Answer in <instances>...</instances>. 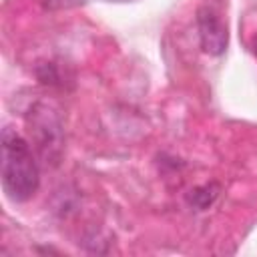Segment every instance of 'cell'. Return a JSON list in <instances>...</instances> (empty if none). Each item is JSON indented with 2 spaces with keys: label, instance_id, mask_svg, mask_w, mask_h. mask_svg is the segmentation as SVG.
<instances>
[{
  "label": "cell",
  "instance_id": "3",
  "mask_svg": "<svg viewBox=\"0 0 257 257\" xmlns=\"http://www.w3.org/2000/svg\"><path fill=\"white\" fill-rule=\"evenodd\" d=\"M197 26H199V40H201L203 52L211 56H221L229 40L227 26L221 20V16L213 8L203 6L197 12Z\"/></svg>",
  "mask_w": 257,
  "mask_h": 257
},
{
  "label": "cell",
  "instance_id": "1",
  "mask_svg": "<svg viewBox=\"0 0 257 257\" xmlns=\"http://www.w3.org/2000/svg\"><path fill=\"white\" fill-rule=\"evenodd\" d=\"M40 173L32 149L12 126L2 128V187L10 201L22 203L34 197Z\"/></svg>",
  "mask_w": 257,
  "mask_h": 257
},
{
  "label": "cell",
  "instance_id": "2",
  "mask_svg": "<svg viewBox=\"0 0 257 257\" xmlns=\"http://www.w3.org/2000/svg\"><path fill=\"white\" fill-rule=\"evenodd\" d=\"M28 126L40 159L46 165H58L64 147L62 120L58 112L44 102H36L28 112Z\"/></svg>",
  "mask_w": 257,
  "mask_h": 257
},
{
  "label": "cell",
  "instance_id": "6",
  "mask_svg": "<svg viewBox=\"0 0 257 257\" xmlns=\"http://www.w3.org/2000/svg\"><path fill=\"white\" fill-rule=\"evenodd\" d=\"M253 50H255V54H257V38H255V42H253Z\"/></svg>",
  "mask_w": 257,
  "mask_h": 257
},
{
  "label": "cell",
  "instance_id": "5",
  "mask_svg": "<svg viewBox=\"0 0 257 257\" xmlns=\"http://www.w3.org/2000/svg\"><path fill=\"white\" fill-rule=\"evenodd\" d=\"M106 2H137V0H106Z\"/></svg>",
  "mask_w": 257,
  "mask_h": 257
},
{
  "label": "cell",
  "instance_id": "4",
  "mask_svg": "<svg viewBox=\"0 0 257 257\" xmlns=\"http://www.w3.org/2000/svg\"><path fill=\"white\" fill-rule=\"evenodd\" d=\"M219 191H221V187H219L217 183L203 185V187H199V189L193 191V195L189 197V203H191L197 211H205V209H209V207L215 203V199L219 197Z\"/></svg>",
  "mask_w": 257,
  "mask_h": 257
}]
</instances>
